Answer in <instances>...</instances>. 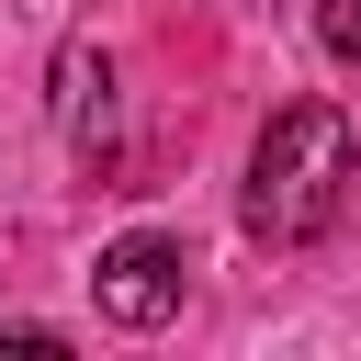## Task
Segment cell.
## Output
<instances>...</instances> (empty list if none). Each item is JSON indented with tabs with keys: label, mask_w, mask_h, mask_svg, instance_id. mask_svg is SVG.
<instances>
[{
	"label": "cell",
	"mask_w": 361,
	"mask_h": 361,
	"mask_svg": "<svg viewBox=\"0 0 361 361\" xmlns=\"http://www.w3.org/2000/svg\"><path fill=\"white\" fill-rule=\"evenodd\" d=\"M350 180H361L350 113H338V102H282V113L259 124V147H248V237H259V248L327 237L338 203H350Z\"/></svg>",
	"instance_id": "6da1fadb"
},
{
	"label": "cell",
	"mask_w": 361,
	"mask_h": 361,
	"mask_svg": "<svg viewBox=\"0 0 361 361\" xmlns=\"http://www.w3.org/2000/svg\"><path fill=\"white\" fill-rule=\"evenodd\" d=\"M180 237H158V226H135V237H113L102 259H90V305L113 316V327H169L180 316Z\"/></svg>",
	"instance_id": "7a4b0ae2"
},
{
	"label": "cell",
	"mask_w": 361,
	"mask_h": 361,
	"mask_svg": "<svg viewBox=\"0 0 361 361\" xmlns=\"http://www.w3.org/2000/svg\"><path fill=\"white\" fill-rule=\"evenodd\" d=\"M56 135H68L79 169H113V68H102V45L56 56Z\"/></svg>",
	"instance_id": "3957f363"
},
{
	"label": "cell",
	"mask_w": 361,
	"mask_h": 361,
	"mask_svg": "<svg viewBox=\"0 0 361 361\" xmlns=\"http://www.w3.org/2000/svg\"><path fill=\"white\" fill-rule=\"evenodd\" d=\"M316 34H327V56L361 68V0H316Z\"/></svg>",
	"instance_id": "277c9868"
}]
</instances>
